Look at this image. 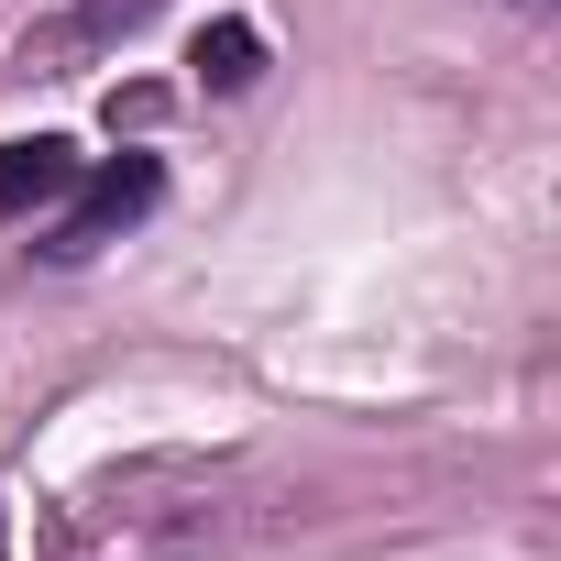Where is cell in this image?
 Returning a JSON list of instances; mask_svg holds the SVG:
<instances>
[{
  "instance_id": "1",
  "label": "cell",
  "mask_w": 561,
  "mask_h": 561,
  "mask_svg": "<svg viewBox=\"0 0 561 561\" xmlns=\"http://www.w3.org/2000/svg\"><path fill=\"white\" fill-rule=\"evenodd\" d=\"M165 198V165L154 154H111V165H78V187H67V220L45 231V253L56 264H89L100 242H122L144 209Z\"/></svg>"
},
{
  "instance_id": "2",
  "label": "cell",
  "mask_w": 561,
  "mask_h": 561,
  "mask_svg": "<svg viewBox=\"0 0 561 561\" xmlns=\"http://www.w3.org/2000/svg\"><path fill=\"white\" fill-rule=\"evenodd\" d=\"M78 144L67 133H23V144H0V220H34V209H56L67 187H78Z\"/></svg>"
},
{
  "instance_id": "3",
  "label": "cell",
  "mask_w": 561,
  "mask_h": 561,
  "mask_svg": "<svg viewBox=\"0 0 561 561\" xmlns=\"http://www.w3.org/2000/svg\"><path fill=\"white\" fill-rule=\"evenodd\" d=\"M154 12V0H78V12H56V23H34V45L23 56H89V45H111V34H133Z\"/></svg>"
},
{
  "instance_id": "4",
  "label": "cell",
  "mask_w": 561,
  "mask_h": 561,
  "mask_svg": "<svg viewBox=\"0 0 561 561\" xmlns=\"http://www.w3.org/2000/svg\"><path fill=\"white\" fill-rule=\"evenodd\" d=\"M187 67H198L209 89H253V78H264V34H253V23H209V34L187 45Z\"/></svg>"
}]
</instances>
